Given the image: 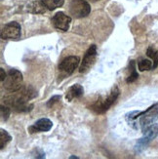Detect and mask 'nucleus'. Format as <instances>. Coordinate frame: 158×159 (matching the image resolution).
<instances>
[{
    "mask_svg": "<svg viewBox=\"0 0 158 159\" xmlns=\"http://www.w3.org/2000/svg\"><path fill=\"white\" fill-rule=\"evenodd\" d=\"M158 119V103L145 111H132L126 115V120L134 129H145Z\"/></svg>",
    "mask_w": 158,
    "mask_h": 159,
    "instance_id": "f257e3e1",
    "label": "nucleus"
},
{
    "mask_svg": "<svg viewBox=\"0 0 158 159\" xmlns=\"http://www.w3.org/2000/svg\"><path fill=\"white\" fill-rule=\"evenodd\" d=\"M20 91V90H19ZM16 95H12L7 97L5 100V106H8L9 107H12L16 110L17 112H26L31 110L33 107V105H29V101L33 99L36 96L35 91L31 88H25L22 90L20 93Z\"/></svg>",
    "mask_w": 158,
    "mask_h": 159,
    "instance_id": "f03ea898",
    "label": "nucleus"
},
{
    "mask_svg": "<svg viewBox=\"0 0 158 159\" xmlns=\"http://www.w3.org/2000/svg\"><path fill=\"white\" fill-rule=\"evenodd\" d=\"M119 93H120V91H119L118 87L113 86L111 93H109V95L106 97V98H105L104 100L96 102L91 107V108L97 113H105L106 110H108L109 107L116 102V100L118 99Z\"/></svg>",
    "mask_w": 158,
    "mask_h": 159,
    "instance_id": "7ed1b4c3",
    "label": "nucleus"
},
{
    "mask_svg": "<svg viewBox=\"0 0 158 159\" xmlns=\"http://www.w3.org/2000/svg\"><path fill=\"white\" fill-rule=\"evenodd\" d=\"M2 83L4 88L9 92H17L23 86V74L18 70H10Z\"/></svg>",
    "mask_w": 158,
    "mask_h": 159,
    "instance_id": "20e7f679",
    "label": "nucleus"
},
{
    "mask_svg": "<svg viewBox=\"0 0 158 159\" xmlns=\"http://www.w3.org/2000/svg\"><path fill=\"white\" fill-rule=\"evenodd\" d=\"M91 12V6L86 0H72L70 4V13L74 18L87 17Z\"/></svg>",
    "mask_w": 158,
    "mask_h": 159,
    "instance_id": "39448f33",
    "label": "nucleus"
},
{
    "mask_svg": "<svg viewBox=\"0 0 158 159\" xmlns=\"http://www.w3.org/2000/svg\"><path fill=\"white\" fill-rule=\"evenodd\" d=\"M0 35H1V38L4 40L19 39L20 35H22V27H20V25L17 22L8 23L3 26L1 32H0Z\"/></svg>",
    "mask_w": 158,
    "mask_h": 159,
    "instance_id": "423d86ee",
    "label": "nucleus"
},
{
    "mask_svg": "<svg viewBox=\"0 0 158 159\" xmlns=\"http://www.w3.org/2000/svg\"><path fill=\"white\" fill-rule=\"evenodd\" d=\"M96 57H97V46L91 45L84 55L83 61H82L81 66L79 67V72L84 73V72H86L90 70V67L95 63Z\"/></svg>",
    "mask_w": 158,
    "mask_h": 159,
    "instance_id": "0eeeda50",
    "label": "nucleus"
},
{
    "mask_svg": "<svg viewBox=\"0 0 158 159\" xmlns=\"http://www.w3.org/2000/svg\"><path fill=\"white\" fill-rule=\"evenodd\" d=\"M79 63H80V58L78 56L66 57L61 61V64L59 65V70L65 74L70 75L77 68Z\"/></svg>",
    "mask_w": 158,
    "mask_h": 159,
    "instance_id": "6e6552de",
    "label": "nucleus"
},
{
    "mask_svg": "<svg viewBox=\"0 0 158 159\" xmlns=\"http://www.w3.org/2000/svg\"><path fill=\"white\" fill-rule=\"evenodd\" d=\"M71 23V18L65 15L64 12H58L52 18V24L57 30L61 31H67Z\"/></svg>",
    "mask_w": 158,
    "mask_h": 159,
    "instance_id": "1a4fd4ad",
    "label": "nucleus"
},
{
    "mask_svg": "<svg viewBox=\"0 0 158 159\" xmlns=\"http://www.w3.org/2000/svg\"><path fill=\"white\" fill-rule=\"evenodd\" d=\"M53 126V122L48 118H41L37 120L32 126L29 128V131L32 133H38V132H48L50 131Z\"/></svg>",
    "mask_w": 158,
    "mask_h": 159,
    "instance_id": "9d476101",
    "label": "nucleus"
},
{
    "mask_svg": "<svg viewBox=\"0 0 158 159\" xmlns=\"http://www.w3.org/2000/svg\"><path fill=\"white\" fill-rule=\"evenodd\" d=\"M84 94V88L82 87L80 84H74L71 87L68 88L66 91L65 99L68 102H71L74 99H79L81 98Z\"/></svg>",
    "mask_w": 158,
    "mask_h": 159,
    "instance_id": "9b49d317",
    "label": "nucleus"
},
{
    "mask_svg": "<svg viewBox=\"0 0 158 159\" xmlns=\"http://www.w3.org/2000/svg\"><path fill=\"white\" fill-rule=\"evenodd\" d=\"M142 131L143 136L147 138V139L151 142L156 137H158V124L153 123L151 125L146 127L145 129H142Z\"/></svg>",
    "mask_w": 158,
    "mask_h": 159,
    "instance_id": "f8f14e48",
    "label": "nucleus"
},
{
    "mask_svg": "<svg viewBox=\"0 0 158 159\" xmlns=\"http://www.w3.org/2000/svg\"><path fill=\"white\" fill-rule=\"evenodd\" d=\"M40 1L50 11H53L59 8V7H61L65 3V0H40Z\"/></svg>",
    "mask_w": 158,
    "mask_h": 159,
    "instance_id": "ddd939ff",
    "label": "nucleus"
},
{
    "mask_svg": "<svg viewBox=\"0 0 158 159\" xmlns=\"http://www.w3.org/2000/svg\"><path fill=\"white\" fill-rule=\"evenodd\" d=\"M12 140V137L9 135V133L5 131L4 129H1L0 130V148L3 149L6 144L10 143Z\"/></svg>",
    "mask_w": 158,
    "mask_h": 159,
    "instance_id": "4468645a",
    "label": "nucleus"
},
{
    "mask_svg": "<svg viewBox=\"0 0 158 159\" xmlns=\"http://www.w3.org/2000/svg\"><path fill=\"white\" fill-rule=\"evenodd\" d=\"M138 66H139L140 71L153 70V61H149V60H147V59H142V60H141L139 61Z\"/></svg>",
    "mask_w": 158,
    "mask_h": 159,
    "instance_id": "2eb2a0df",
    "label": "nucleus"
},
{
    "mask_svg": "<svg viewBox=\"0 0 158 159\" xmlns=\"http://www.w3.org/2000/svg\"><path fill=\"white\" fill-rule=\"evenodd\" d=\"M130 68H131V74L129 75V77L126 79V82L128 83H133L134 81H136L139 77V74L136 70V64H135V61H131V63L129 65Z\"/></svg>",
    "mask_w": 158,
    "mask_h": 159,
    "instance_id": "dca6fc26",
    "label": "nucleus"
},
{
    "mask_svg": "<svg viewBox=\"0 0 158 159\" xmlns=\"http://www.w3.org/2000/svg\"><path fill=\"white\" fill-rule=\"evenodd\" d=\"M147 55L153 60V70L158 66V51L153 49L152 47H148L147 51Z\"/></svg>",
    "mask_w": 158,
    "mask_h": 159,
    "instance_id": "f3484780",
    "label": "nucleus"
},
{
    "mask_svg": "<svg viewBox=\"0 0 158 159\" xmlns=\"http://www.w3.org/2000/svg\"><path fill=\"white\" fill-rule=\"evenodd\" d=\"M10 107L8 106H1V116H2V119L3 120H7L8 119V117L10 115Z\"/></svg>",
    "mask_w": 158,
    "mask_h": 159,
    "instance_id": "a211bd4d",
    "label": "nucleus"
},
{
    "mask_svg": "<svg viewBox=\"0 0 158 159\" xmlns=\"http://www.w3.org/2000/svg\"><path fill=\"white\" fill-rule=\"evenodd\" d=\"M61 96H54V97H52V98H51L49 101H48V102H47V107H53V106H54V103L58 102L61 100Z\"/></svg>",
    "mask_w": 158,
    "mask_h": 159,
    "instance_id": "6ab92c4d",
    "label": "nucleus"
},
{
    "mask_svg": "<svg viewBox=\"0 0 158 159\" xmlns=\"http://www.w3.org/2000/svg\"><path fill=\"white\" fill-rule=\"evenodd\" d=\"M0 73H1V77H0V80H1V82H3L5 80L6 76H7V73L4 71L3 68H0Z\"/></svg>",
    "mask_w": 158,
    "mask_h": 159,
    "instance_id": "aec40b11",
    "label": "nucleus"
},
{
    "mask_svg": "<svg viewBox=\"0 0 158 159\" xmlns=\"http://www.w3.org/2000/svg\"><path fill=\"white\" fill-rule=\"evenodd\" d=\"M70 159H72V158H78V157H77V156H70Z\"/></svg>",
    "mask_w": 158,
    "mask_h": 159,
    "instance_id": "412c9836",
    "label": "nucleus"
},
{
    "mask_svg": "<svg viewBox=\"0 0 158 159\" xmlns=\"http://www.w3.org/2000/svg\"><path fill=\"white\" fill-rule=\"evenodd\" d=\"M93 1H97V0H93Z\"/></svg>",
    "mask_w": 158,
    "mask_h": 159,
    "instance_id": "4be33fe9",
    "label": "nucleus"
}]
</instances>
